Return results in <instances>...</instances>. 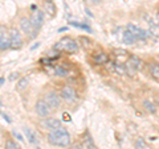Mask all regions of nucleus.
I'll use <instances>...</instances> for the list:
<instances>
[{
  "label": "nucleus",
  "mask_w": 159,
  "mask_h": 149,
  "mask_svg": "<svg viewBox=\"0 0 159 149\" xmlns=\"http://www.w3.org/2000/svg\"><path fill=\"white\" fill-rule=\"evenodd\" d=\"M47 138H48L49 144H52V145H54V147L68 148V147L72 145V136L64 127L48 132Z\"/></svg>",
  "instance_id": "nucleus-1"
},
{
  "label": "nucleus",
  "mask_w": 159,
  "mask_h": 149,
  "mask_svg": "<svg viewBox=\"0 0 159 149\" xmlns=\"http://www.w3.org/2000/svg\"><path fill=\"white\" fill-rule=\"evenodd\" d=\"M53 49L57 52H65L69 54H73L78 52L80 45L76 40H73L72 37H62L58 42H56L53 45Z\"/></svg>",
  "instance_id": "nucleus-2"
},
{
  "label": "nucleus",
  "mask_w": 159,
  "mask_h": 149,
  "mask_svg": "<svg viewBox=\"0 0 159 149\" xmlns=\"http://www.w3.org/2000/svg\"><path fill=\"white\" fill-rule=\"evenodd\" d=\"M19 29L21 31L23 36H25L29 40H34L37 37L39 31L34 28V25L32 24V21H31V19H29V17H21V19H20Z\"/></svg>",
  "instance_id": "nucleus-3"
},
{
  "label": "nucleus",
  "mask_w": 159,
  "mask_h": 149,
  "mask_svg": "<svg viewBox=\"0 0 159 149\" xmlns=\"http://www.w3.org/2000/svg\"><path fill=\"white\" fill-rule=\"evenodd\" d=\"M9 33V40H11V49L12 50H19L24 46V37L20 29L17 28H11L8 31Z\"/></svg>",
  "instance_id": "nucleus-4"
},
{
  "label": "nucleus",
  "mask_w": 159,
  "mask_h": 149,
  "mask_svg": "<svg viewBox=\"0 0 159 149\" xmlns=\"http://www.w3.org/2000/svg\"><path fill=\"white\" fill-rule=\"evenodd\" d=\"M60 96H61V99L64 102L72 104L74 102H77L78 94L76 90H74L73 86H70V84H64L61 87V90H60Z\"/></svg>",
  "instance_id": "nucleus-5"
},
{
  "label": "nucleus",
  "mask_w": 159,
  "mask_h": 149,
  "mask_svg": "<svg viewBox=\"0 0 159 149\" xmlns=\"http://www.w3.org/2000/svg\"><path fill=\"white\" fill-rule=\"evenodd\" d=\"M34 112H36V115L39 117L45 119V117H49L52 115L53 108L49 106V104L44 100V99H39V100L34 103Z\"/></svg>",
  "instance_id": "nucleus-6"
},
{
  "label": "nucleus",
  "mask_w": 159,
  "mask_h": 149,
  "mask_svg": "<svg viewBox=\"0 0 159 149\" xmlns=\"http://www.w3.org/2000/svg\"><path fill=\"white\" fill-rule=\"evenodd\" d=\"M43 99L53 108V110H57V108L61 107V100L62 99H61V96H60V92H57V91H53V90L47 91L45 94H44Z\"/></svg>",
  "instance_id": "nucleus-7"
},
{
  "label": "nucleus",
  "mask_w": 159,
  "mask_h": 149,
  "mask_svg": "<svg viewBox=\"0 0 159 149\" xmlns=\"http://www.w3.org/2000/svg\"><path fill=\"white\" fill-rule=\"evenodd\" d=\"M32 8H33V11L31 13V16H29V19H31L34 28H36L37 31H40L41 27L44 25V23H45V13H44L43 9H39L36 7H32Z\"/></svg>",
  "instance_id": "nucleus-8"
},
{
  "label": "nucleus",
  "mask_w": 159,
  "mask_h": 149,
  "mask_svg": "<svg viewBox=\"0 0 159 149\" xmlns=\"http://www.w3.org/2000/svg\"><path fill=\"white\" fill-rule=\"evenodd\" d=\"M40 126H41L43 130L51 132V131H54V130L61 128L62 123H61V120H58V119H56V117H45V119H43V120H41Z\"/></svg>",
  "instance_id": "nucleus-9"
},
{
  "label": "nucleus",
  "mask_w": 159,
  "mask_h": 149,
  "mask_svg": "<svg viewBox=\"0 0 159 149\" xmlns=\"http://www.w3.org/2000/svg\"><path fill=\"white\" fill-rule=\"evenodd\" d=\"M11 49V40H9L8 29L4 25H0V52Z\"/></svg>",
  "instance_id": "nucleus-10"
},
{
  "label": "nucleus",
  "mask_w": 159,
  "mask_h": 149,
  "mask_svg": "<svg viewBox=\"0 0 159 149\" xmlns=\"http://www.w3.org/2000/svg\"><path fill=\"white\" fill-rule=\"evenodd\" d=\"M126 29H129V31H130L134 36L138 38V41H141V40H146L148 37V32L147 31H145V29L139 28L137 25H134V24H129Z\"/></svg>",
  "instance_id": "nucleus-11"
},
{
  "label": "nucleus",
  "mask_w": 159,
  "mask_h": 149,
  "mask_svg": "<svg viewBox=\"0 0 159 149\" xmlns=\"http://www.w3.org/2000/svg\"><path fill=\"white\" fill-rule=\"evenodd\" d=\"M93 62L96 65H105L109 62V56L103 50H98L93 54Z\"/></svg>",
  "instance_id": "nucleus-12"
},
{
  "label": "nucleus",
  "mask_w": 159,
  "mask_h": 149,
  "mask_svg": "<svg viewBox=\"0 0 159 149\" xmlns=\"http://www.w3.org/2000/svg\"><path fill=\"white\" fill-rule=\"evenodd\" d=\"M44 13H47L49 17H54L57 13V8H56V4H54L53 0H45L44 3Z\"/></svg>",
  "instance_id": "nucleus-13"
},
{
  "label": "nucleus",
  "mask_w": 159,
  "mask_h": 149,
  "mask_svg": "<svg viewBox=\"0 0 159 149\" xmlns=\"http://www.w3.org/2000/svg\"><path fill=\"white\" fill-rule=\"evenodd\" d=\"M111 69L113 71L117 74L119 77H125L126 75V66H125V62H119V61H114L111 62Z\"/></svg>",
  "instance_id": "nucleus-14"
},
{
  "label": "nucleus",
  "mask_w": 159,
  "mask_h": 149,
  "mask_svg": "<svg viewBox=\"0 0 159 149\" xmlns=\"http://www.w3.org/2000/svg\"><path fill=\"white\" fill-rule=\"evenodd\" d=\"M24 133H25V137L27 140L31 143V144H39V137H37V133L34 132L33 130H31L29 127H24L23 128Z\"/></svg>",
  "instance_id": "nucleus-15"
},
{
  "label": "nucleus",
  "mask_w": 159,
  "mask_h": 149,
  "mask_svg": "<svg viewBox=\"0 0 159 149\" xmlns=\"http://www.w3.org/2000/svg\"><path fill=\"white\" fill-rule=\"evenodd\" d=\"M122 40H123V42L126 44V45H133V44H135L138 41V38L134 36V34L129 31V29H125L122 33Z\"/></svg>",
  "instance_id": "nucleus-16"
},
{
  "label": "nucleus",
  "mask_w": 159,
  "mask_h": 149,
  "mask_svg": "<svg viewBox=\"0 0 159 149\" xmlns=\"http://www.w3.org/2000/svg\"><path fill=\"white\" fill-rule=\"evenodd\" d=\"M148 73H150V75L154 81L159 82V63H155V62L148 63Z\"/></svg>",
  "instance_id": "nucleus-17"
},
{
  "label": "nucleus",
  "mask_w": 159,
  "mask_h": 149,
  "mask_svg": "<svg viewBox=\"0 0 159 149\" xmlns=\"http://www.w3.org/2000/svg\"><path fill=\"white\" fill-rule=\"evenodd\" d=\"M143 108L148 112V113H157V106H155V103L151 102V100H148V99H145L143 100Z\"/></svg>",
  "instance_id": "nucleus-18"
},
{
  "label": "nucleus",
  "mask_w": 159,
  "mask_h": 149,
  "mask_svg": "<svg viewBox=\"0 0 159 149\" xmlns=\"http://www.w3.org/2000/svg\"><path fill=\"white\" fill-rule=\"evenodd\" d=\"M81 144H82V149H98L97 145L94 144L92 136H86L85 140H84Z\"/></svg>",
  "instance_id": "nucleus-19"
},
{
  "label": "nucleus",
  "mask_w": 159,
  "mask_h": 149,
  "mask_svg": "<svg viewBox=\"0 0 159 149\" xmlns=\"http://www.w3.org/2000/svg\"><path fill=\"white\" fill-rule=\"evenodd\" d=\"M54 75H57L60 78L68 77L69 75V70H68V69H65L64 66H56V67H54Z\"/></svg>",
  "instance_id": "nucleus-20"
},
{
  "label": "nucleus",
  "mask_w": 159,
  "mask_h": 149,
  "mask_svg": "<svg viewBox=\"0 0 159 149\" xmlns=\"http://www.w3.org/2000/svg\"><path fill=\"white\" fill-rule=\"evenodd\" d=\"M4 149H21L20 145L13 140V138H7L6 141H4Z\"/></svg>",
  "instance_id": "nucleus-21"
},
{
  "label": "nucleus",
  "mask_w": 159,
  "mask_h": 149,
  "mask_svg": "<svg viewBox=\"0 0 159 149\" xmlns=\"http://www.w3.org/2000/svg\"><path fill=\"white\" fill-rule=\"evenodd\" d=\"M28 83H29L28 78H20L19 82L16 83V90L17 91H24L28 87Z\"/></svg>",
  "instance_id": "nucleus-22"
},
{
  "label": "nucleus",
  "mask_w": 159,
  "mask_h": 149,
  "mask_svg": "<svg viewBox=\"0 0 159 149\" xmlns=\"http://www.w3.org/2000/svg\"><path fill=\"white\" fill-rule=\"evenodd\" d=\"M69 24H70L72 27H74V28H78V29H84V31H86V32H93L92 31V28L89 27V25H86V24H82V23H76V21H69Z\"/></svg>",
  "instance_id": "nucleus-23"
},
{
  "label": "nucleus",
  "mask_w": 159,
  "mask_h": 149,
  "mask_svg": "<svg viewBox=\"0 0 159 149\" xmlns=\"http://www.w3.org/2000/svg\"><path fill=\"white\" fill-rule=\"evenodd\" d=\"M78 42H80V45H81L82 48H90L92 46V40L89 38V37H85V36H81L78 38Z\"/></svg>",
  "instance_id": "nucleus-24"
},
{
  "label": "nucleus",
  "mask_w": 159,
  "mask_h": 149,
  "mask_svg": "<svg viewBox=\"0 0 159 149\" xmlns=\"http://www.w3.org/2000/svg\"><path fill=\"white\" fill-rule=\"evenodd\" d=\"M135 148L137 149H146L147 145H146V141L143 137H138L137 141H135Z\"/></svg>",
  "instance_id": "nucleus-25"
},
{
  "label": "nucleus",
  "mask_w": 159,
  "mask_h": 149,
  "mask_svg": "<svg viewBox=\"0 0 159 149\" xmlns=\"http://www.w3.org/2000/svg\"><path fill=\"white\" fill-rule=\"evenodd\" d=\"M102 0H84V3H86L88 6H98L101 4Z\"/></svg>",
  "instance_id": "nucleus-26"
},
{
  "label": "nucleus",
  "mask_w": 159,
  "mask_h": 149,
  "mask_svg": "<svg viewBox=\"0 0 159 149\" xmlns=\"http://www.w3.org/2000/svg\"><path fill=\"white\" fill-rule=\"evenodd\" d=\"M70 149H82V144H81V143H76V144H73V145L70 147Z\"/></svg>",
  "instance_id": "nucleus-27"
},
{
  "label": "nucleus",
  "mask_w": 159,
  "mask_h": 149,
  "mask_svg": "<svg viewBox=\"0 0 159 149\" xmlns=\"http://www.w3.org/2000/svg\"><path fill=\"white\" fill-rule=\"evenodd\" d=\"M12 135L15 136V137H17V140H20V141H23V137H21V135H20L19 132H16V131H12Z\"/></svg>",
  "instance_id": "nucleus-28"
},
{
  "label": "nucleus",
  "mask_w": 159,
  "mask_h": 149,
  "mask_svg": "<svg viewBox=\"0 0 159 149\" xmlns=\"http://www.w3.org/2000/svg\"><path fill=\"white\" fill-rule=\"evenodd\" d=\"M2 145H4V133L2 130H0V147Z\"/></svg>",
  "instance_id": "nucleus-29"
},
{
  "label": "nucleus",
  "mask_w": 159,
  "mask_h": 149,
  "mask_svg": "<svg viewBox=\"0 0 159 149\" xmlns=\"http://www.w3.org/2000/svg\"><path fill=\"white\" fill-rule=\"evenodd\" d=\"M64 116H65V117H64V120H69V121H70V115H68V113H64Z\"/></svg>",
  "instance_id": "nucleus-30"
},
{
  "label": "nucleus",
  "mask_w": 159,
  "mask_h": 149,
  "mask_svg": "<svg viewBox=\"0 0 159 149\" xmlns=\"http://www.w3.org/2000/svg\"><path fill=\"white\" fill-rule=\"evenodd\" d=\"M65 31H68V27H62V28H60L57 32H65Z\"/></svg>",
  "instance_id": "nucleus-31"
},
{
  "label": "nucleus",
  "mask_w": 159,
  "mask_h": 149,
  "mask_svg": "<svg viewBox=\"0 0 159 149\" xmlns=\"http://www.w3.org/2000/svg\"><path fill=\"white\" fill-rule=\"evenodd\" d=\"M155 104L159 106V95H157V98H155Z\"/></svg>",
  "instance_id": "nucleus-32"
},
{
  "label": "nucleus",
  "mask_w": 159,
  "mask_h": 149,
  "mask_svg": "<svg viewBox=\"0 0 159 149\" xmlns=\"http://www.w3.org/2000/svg\"><path fill=\"white\" fill-rule=\"evenodd\" d=\"M34 149H41V148H39V147H36V148H34Z\"/></svg>",
  "instance_id": "nucleus-33"
}]
</instances>
